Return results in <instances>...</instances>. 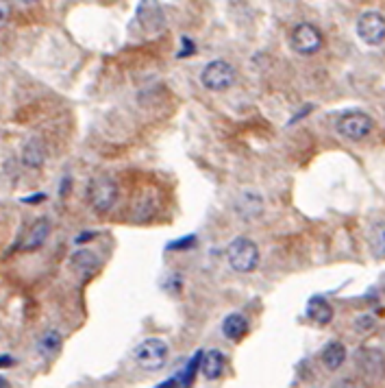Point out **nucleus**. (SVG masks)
Masks as SVG:
<instances>
[{
  "label": "nucleus",
  "mask_w": 385,
  "mask_h": 388,
  "mask_svg": "<svg viewBox=\"0 0 385 388\" xmlns=\"http://www.w3.org/2000/svg\"><path fill=\"white\" fill-rule=\"evenodd\" d=\"M16 360H13L11 355H0V369H7V367H13Z\"/></svg>",
  "instance_id": "4be33fe9"
},
{
  "label": "nucleus",
  "mask_w": 385,
  "mask_h": 388,
  "mask_svg": "<svg viewBox=\"0 0 385 388\" xmlns=\"http://www.w3.org/2000/svg\"><path fill=\"white\" fill-rule=\"evenodd\" d=\"M135 18L146 33H159L166 26V13L159 0H140Z\"/></svg>",
  "instance_id": "6e6552de"
},
{
  "label": "nucleus",
  "mask_w": 385,
  "mask_h": 388,
  "mask_svg": "<svg viewBox=\"0 0 385 388\" xmlns=\"http://www.w3.org/2000/svg\"><path fill=\"white\" fill-rule=\"evenodd\" d=\"M307 317L316 325H329L333 321V308L327 299H324V297L316 294L307 303Z\"/></svg>",
  "instance_id": "4468645a"
},
{
  "label": "nucleus",
  "mask_w": 385,
  "mask_h": 388,
  "mask_svg": "<svg viewBox=\"0 0 385 388\" xmlns=\"http://www.w3.org/2000/svg\"><path fill=\"white\" fill-rule=\"evenodd\" d=\"M11 18V3L9 0H0V26H5Z\"/></svg>",
  "instance_id": "412c9836"
},
{
  "label": "nucleus",
  "mask_w": 385,
  "mask_h": 388,
  "mask_svg": "<svg viewBox=\"0 0 385 388\" xmlns=\"http://www.w3.org/2000/svg\"><path fill=\"white\" fill-rule=\"evenodd\" d=\"M225 364H227L225 353L212 349L200 358V373L205 376V380H218L225 373Z\"/></svg>",
  "instance_id": "ddd939ff"
},
{
  "label": "nucleus",
  "mask_w": 385,
  "mask_h": 388,
  "mask_svg": "<svg viewBox=\"0 0 385 388\" xmlns=\"http://www.w3.org/2000/svg\"><path fill=\"white\" fill-rule=\"evenodd\" d=\"M46 144H44L41 138H31V140H26L24 148H22V164L26 168H31V170H37L44 166V161H46Z\"/></svg>",
  "instance_id": "9d476101"
},
{
  "label": "nucleus",
  "mask_w": 385,
  "mask_h": 388,
  "mask_svg": "<svg viewBox=\"0 0 385 388\" xmlns=\"http://www.w3.org/2000/svg\"><path fill=\"white\" fill-rule=\"evenodd\" d=\"M346 362V347L344 342L339 340H331L327 347L322 349V364L327 371H337Z\"/></svg>",
  "instance_id": "dca6fc26"
},
{
  "label": "nucleus",
  "mask_w": 385,
  "mask_h": 388,
  "mask_svg": "<svg viewBox=\"0 0 385 388\" xmlns=\"http://www.w3.org/2000/svg\"><path fill=\"white\" fill-rule=\"evenodd\" d=\"M133 358H135V364L142 371H148V373L161 371L168 360V342L161 338H146L135 347Z\"/></svg>",
  "instance_id": "f03ea898"
},
{
  "label": "nucleus",
  "mask_w": 385,
  "mask_h": 388,
  "mask_svg": "<svg viewBox=\"0 0 385 388\" xmlns=\"http://www.w3.org/2000/svg\"><path fill=\"white\" fill-rule=\"evenodd\" d=\"M375 319L370 317V315H364V317H359L357 321H355V332H359V334H364V332H370L375 327Z\"/></svg>",
  "instance_id": "aec40b11"
},
{
  "label": "nucleus",
  "mask_w": 385,
  "mask_h": 388,
  "mask_svg": "<svg viewBox=\"0 0 385 388\" xmlns=\"http://www.w3.org/2000/svg\"><path fill=\"white\" fill-rule=\"evenodd\" d=\"M250 330V323L244 315H229L225 321H222V334H225V338L238 342L242 340Z\"/></svg>",
  "instance_id": "2eb2a0df"
},
{
  "label": "nucleus",
  "mask_w": 385,
  "mask_h": 388,
  "mask_svg": "<svg viewBox=\"0 0 385 388\" xmlns=\"http://www.w3.org/2000/svg\"><path fill=\"white\" fill-rule=\"evenodd\" d=\"M62 342H64V338L57 330H46L41 334V338L37 340V351L44 358H53L59 349H62Z\"/></svg>",
  "instance_id": "a211bd4d"
},
{
  "label": "nucleus",
  "mask_w": 385,
  "mask_h": 388,
  "mask_svg": "<svg viewBox=\"0 0 385 388\" xmlns=\"http://www.w3.org/2000/svg\"><path fill=\"white\" fill-rule=\"evenodd\" d=\"M357 35L368 46H381L385 42V18L379 11H366L357 18Z\"/></svg>",
  "instance_id": "0eeeda50"
},
{
  "label": "nucleus",
  "mask_w": 385,
  "mask_h": 388,
  "mask_svg": "<svg viewBox=\"0 0 385 388\" xmlns=\"http://www.w3.org/2000/svg\"><path fill=\"white\" fill-rule=\"evenodd\" d=\"M46 199V194H33V197H24L22 201L24 203H39V201H44Z\"/></svg>",
  "instance_id": "5701e85b"
},
{
  "label": "nucleus",
  "mask_w": 385,
  "mask_h": 388,
  "mask_svg": "<svg viewBox=\"0 0 385 388\" xmlns=\"http://www.w3.org/2000/svg\"><path fill=\"white\" fill-rule=\"evenodd\" d=\"M87 201L94 207V212L105 214L118 201V184L109 175H98L94 177L90 186H87Z\"/></svg>",
  "instance_id": "7ed1b4c3"
},
{
  "label": "nucleus",
  "mask_w": 385,
  "mask_h": 388,
  "mask_svg": "<svg viewBox=\"0 0 385 388\" xmlns=\"http://www.w3.org/2000/svg\"><path fill=\"white\" fill-rule=\"evenodd\" d=\"M324 44V37L320 33V28L309 24V22H301L292 28L290 33V46L294 53H299L303 57L316 55Z\"/></svg>",
  "instance_id": "423d86ee"
},
{
  "label": "nucleus",
  "mask_w": 385,
  "mask_h": 388,
  "mask_svg": "<svg viewBox=\"0 0 385 388\" xmlns=\"http://www.w3.org/2000/svg\"><path fill=\"white\" fill-rule=\"evenodd\" d=\"M227 260L235 273H253L259 264V249L246 236H238L227 249Z\"/></svg>",
  "instance_id": "f257e3e1"
},
{
  "label": "nucleus",
  "mask_w": 385,
  "mask_h": 388,
  "mask_svg": "<svg viewBox=\"0 0 385 388\" xmlns=\"http://www.w3.org/2000/svg\"><path fill=\"white\" fill-rule=\"evenodd\" d=\"M235 210H238V214L244 216V218H257L263 212V201L255 192H242V197L238 199V207H235Z\"/></svg>",
  "instance_id": "f3484780"
},
{
  "label": "nucleus",
  "mask_w": 385,
  "mask_h": 388,
  "mask_svg": "<svg viewBox=\"0 0 385 388\" xmlns=\"http://www.w3.org/2000/svg\"><path fill=\"white\" fill-rule=\"evenodd\" d=\"M355 360L368 378H381L385 373V358L377 349H359Z\"/></svg>",
  "instance_id": "1a4fd4ad"
},
{
  "label": "nucleus",
  "mask_w": 385,
  "mask_h": 388,
  "mask_svg": "<svg viewBox=\"0 0 385 388\" xmlns=\"http://www.w3.org/2000/svg\"><path fill=\"white\" fill-rule=\"evenodd\" d=\"M20 3H24V5H31V3H35V0H20Z\"/></svg>",
  "instance_id": "393cba45"
},
{
  "label": "nucleus",
  "mask_w": 385,
  "mask_h": 388,
  "mask_svg": "<svg viewBox=\"0 0 385 388\" xmlns=\"http://www.w3.org/2000/svg\"><path fill=\"white\" fill-rule=\"evenodd\" d=\"M96 233H90V231H87V233H83V236H79L77 238V245H83L85 240H90V238H94Z\"/></svg>",
  "instance_id": "b1692460"
},
{
  "label": "nucleus",
  "mask_w": 385,
  "mask_h": 388,
  "mask_svg": "<svg viewBox=\"0 0 385 388\" xmlns=\"http://www.w3.org/2000/svg\"><path fill=\"white\" fill-rule=\"evenodd\" d=\"M368 245L377 260L385 258V222H377V225H373L370 236H368Z\"/></svg>",
  "instance_id": "6ab92c4d"
},
{
  "label": "nucleus",
  "mask_w": 385,
  "mask_h": 388,
  "mask_svg": "<svg viewBox=\"0 0 385 388\" xmlns=\"http://www.w3.org/2000/svg\"><path fill=\"white\" fill-rule=\"evenodd\" d=\"M200 83L209 92H227L235 83V68L225 59H214L203 68Z\"/></svg>",
  "instance_id": "20e7f679"
},
{
  "label": "nucleus",
  "mask_w": 385,
  "mask_h": 388,
  "mask_svg": "<svg viewBox=\"0 0 385 388\" xmlns=\"http://www.w3.org/2000/svg\"><path fill=\"white\" fill-rule=\"evenodd\" d=\"M48 236H50V220L46 216H41V218H37L33 222L31 229H28L24 242H22V251H35V249H39L44 242L48 240Z\"/></svg>",
  "instance_id": "9b49d317"
},
{
  "label": "nucleus",
  "mask_w": 385,
  "mask_h": 388,
  "mask_svg": "<svg viewBox=\"0 0 385 388\" xmlns=\"http://www.w3.org/2000/svg\"><path fill=\"white\" fill-rule=\"evenodd\" d=\"M375 127V121L366 112H346L337 118L335 129L342 138L350 142H359L370 136V131Z\"/></svg>",
  "instance_id": "39448f33"
},
{
  "label": "nucleus",
  "mask_w": 385,
  "mask_h": 388,
  "mask_svg": "<svg viewBox=\"0 0 385 388\" xmlns=\"http://www.w3.org/2000/svg\"><path fill=\"white\" fill-rule=\"evenodd\" d=\"M70 266H72V271L74 273H79L81 277H90L92 273L98 271V266H100V260L94 251L90 249H81L77 251L74 256L70 258Z\"/></svg>",
  "instance_id": "f8f14e48"
},
{
  "label": "nucleus",
  "mask_w": 385,
  "mask_h": 388,
  "mask_svg": "<svg viewBox=\"0 0 385 388\" xmlns=\"http://www.w3.org/2000/svg\"><path fill=\"white\" fill-rule=\"evenodd\" d=\"M0 386H7V380H5V378H0Z\"/></svg>",
  "instance_id": "a878e982"
}]
</instances>
